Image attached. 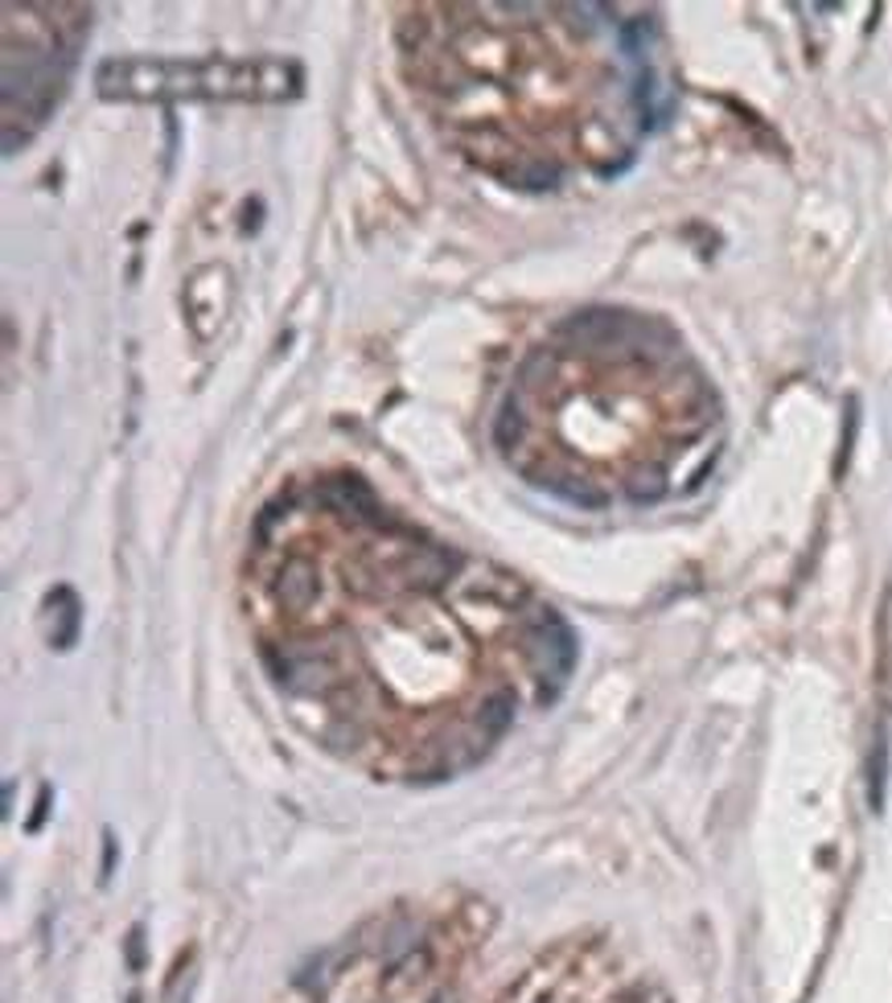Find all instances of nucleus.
<instances>
[{
    "mask_svg": "<svg viewBox=\"0 0 892 1003\" xmlns=\"http://www.w3.org/2000/svg\"><path fill=\"white\" fill-rule=\"evenodd\" d=\"M715 420L708 383L658 322L588 308L522 362L494 437L527 482L580 506H605L613 486L658 502L670 457Z\"/></svg>",
    "mask_w": 892,
    "mask_h": 1003,
    "instance_id": "f257e3e1",
    "label": "nucleus"
},
{
    "mask_svg": "<svg viewBox=\"0 0 892 1003\" xmlns=\"http://www.w3.org/2000/svg\"><path fill=\"white\" fill-rule=\"evenodd\" d=\"M432 4L404 25L411 87L477 169L506 185H560L568 161H600L580 128H597V99L646 103V79L625 82L592 58V21L580 9Z\"/></svg>",
    "mask_w": 892,
    "mask_h": 1003,
    "instance_id": "f03ea898",
    "label": "nucleus"
},
{
    "mask_svg": "<svg viewBox=\"0 0 892 1003\" xmlns=\"http://www.w3.org/2000/svg\"><path fill=\"white\" fill-rule=\"evenodd\" d=\"M301 75L284 63H108L99 91L108 99H165V95H227V99H284L296 95Z\"/></svg>",
    "mask_w": 892,
    "mask_h": 1003,
    "instance_id": "7ed1b4c3",
    "label": "nucleus"
},
{
    "mask_svg": "<svg viewBox=\"0 0 892 1003\" xmlns=\"http://www.w3.org/2000/svg\"><path fill=\"white\" fill-rule=\"evenodd\" d=\"M4 13L21 21V75H4V95H16L21 87V108L9 115V128L16 115L37 124L49 112V103L63 95L87 13L79 9L75 16H58L63 9H49V4H42V16H33L37 4H21V9L4 4Z\"/></svg>",
    "mask_w": 892,
    "mask_h": 1003,
    "instance_id": "20e7f679",
    "label": "nucleus"
},
{
    "mask_svg": "<svg viewBox=\"0 0 892 1003\" xmlns=\"http://www.w3.org/2000/svg\"><path fill=\"white\" fill-rule=\"evenodd\" d=\"M519 654L531 670V679L539 683V699L552 703L564 691L572 666H576V633L568 630V621L555 613L552 605H531L519 633Z\"/></svg>",
    "mask_w": 892,
    "mask_h": 1003,
    "instance_id": "39448f33",
    "label": "nucleus"
},
{
    "mask_svg": "<svg viewBox=\"0 0 892 1003\" xmlns=\"http://www.w3.org/2000/svg\"><path fill=\"white\" fill-rule=\"evenodd\" d=\"M54 600H58V617H63V630L54 633V646L66 650L70 642H75V633H79V600H75L70 588H58Z\"/></svg>",
    "mask_w": 892,
    "mask_h": 1003,
    "instance_id": "423d86ee",
    "label": "nucleus"
},
{
    "mask_svg": "<svg viewBox=\"0 0 892 1003\" xmlns=\"http://www.w3.org/2000/svg\"><path fill=\"white\" fill-rule=\"evenodd\" d=\"M128 962H132V971H140V929H132V938H128Z\"/></svg>",
    "mask_w": 892,
    "mask_h": 1003,
    "instance_id": "0eeeda50",
    "label": "nucleus"
},
{
    "mask_svg": "<svg viewBox=\"0 0 892 1003\" xmlns=\"http://www.w3.org/2000/svg\"><path fill=\"white\" fill-rule=\"evenodd\" d=\"M432 1003H453V1000H449V995H437V1000H432Z\"/></svg>",
    "mask_w": 892,
    "mask_h": 1003,
    "instance_id": "6e6552de",
    "label": "nucleus"
}]
</instances>
